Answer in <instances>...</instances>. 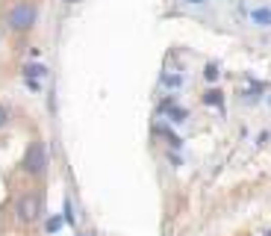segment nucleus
Masks as SVG:
<instances>
[{
  "instance_id": "obj_1",
  "label": "nucleus",
  "mask_w": 271,
  "mask_h": 236,
  "mask_svg": "<svg viewBox=\"0 0 271 236\" xmlns=\"http://www.w3.org/2000/svg\"><path fill=\"white\" fill-rule=\"evenodd\" d=\"M48 163H51L48 145H44L41 139H35V142H30V148H27V153H24V160H21V169L27 171L30 177H44Z\"/></svg>"
},
{
  "instance_id": "obj_2",
  "label": "nucleus",
  "mask_w": 271,
  "mask_h": 236,
  "mask_svg": "<svg viewBox=\"0 0 271 236\" xmlns=\"http://www.w3.org/2000/svg\"><path fill=\"white\" fill-rule=\"evenodd\" d=\"M35 21H38V9L33 3H15L9 9V15H6L9 30H15V33H30L35 27Z\"/></svg>"
},
{
  "instance_id": "obj_3",
  "label": "nucleus",
  "mask_w": 271,
  "mask_h": 236,
  "mask_svg": "<svg viewBox=\"0 0 271 236\" xmlns=\"http://www.w3.org/2000/svg\"><path fill=\"white\" fill-rule=\"evenodd\" d=\"M41 216V198L38 195H21L15 201V219L21 224H33Z\"/></svg>"
},
{
  "instance_id": "obj_4",
  "label": "nucleus",
  "mask_w": 271,
  "mask_h": 236,
  "mask_svg": "<svg viewBox=\"0 0 271 236\" xmlns=\"http://www.w3.org/2000/svg\"><path fill=\"white\" fill-rule=\"evenodd\" d=\"M251 24L259 30H271V6H256L251 9Z\"/></svg>"
},
{
  "instance_id": "obj_5",
  "label": "nucleus",
  "mask_w": 271,
  "mask_h": 236,
  "mask_svg": "<svg viewBox=\"0 0 271 236\" xmlns=\"http://www.w3.org/2000/svg\"><path fill=\"white\" fill-rule=\"evenodd\" d=\"M48 77V65L44 62H30V65H24V80L27 83H38V80H44Z\"/></svg>"
},
{
  "instance_id": "obj_6",
  "label": "nucleus",
  "mask_w": 271,
  "mask_h": 236,
  "mask_svg": "<svg viewBox=\"0 0 271 236\" xmlns=\"http://www.w3.org/2000/svg\"><path fill=\"white\" fill-rule=\"evenodd\" d=\"M159 83L168 86V89H180V86H186V71H168L159 77Z\"/></svg>"
},
{
  "instance_id": "obj_7",
  "label": "nucleus",
  "mask_w": 271,
  "mask_h": 236,
  "mask_svg": "<svg viewBox=\"0 0 271 236\" xmlns=\"http://www.w3.org/2000/svg\"><path fill=\"white\" fill-rule=\"evenodd\" d=\"M203 106H224V92H221V89H206V92H203Z\"/></svg>"
},
{
  "instance_id": "obj_8",
  "label": "nucleus",
  "mask_w": 271,
  "mask_h": 236,
  "mask_svg": "<svg viewBox=\"0 0 271 236\" xmlns=\"http://www.w3.org/2000/svg\"><path fill=\"white\" fill-rule=\"evenodd\" d=\"M262 92H265V83H254L248 92H242V95H245V101H259Z\"/></svg>"
},
{
  "instance_id": "obj_9",
  "label": "nucleus",
  "mask_w": 271,
  "mask_h": 236,
  "mask_svg": "<svg viewBox=\"0 0 271 236\" xmlns=\"http://www.w3.org/2000/svg\"><path fill=\"white\" fill-rule=\"evenodd\" d=\"M203 80H206V83L218 80V65H215V62H209V65L203 68Z\"/></svg>"
},
{
  "instance_id": "obj_10",
  "label": "nucleus",
  "mask_w": 271,
  "mask_h": 236,
  "mask_svg": "<svg viewBox=\"0 0 271 236\" xmlns=\"http://www.w3.org/2000/svg\"><path fill=\"white\" fill-rule=\"evenodd\" d=\"M9 121H12V112H9V109H6V106L0 103V130H3V127H6Z\"/></svg>"
},
{
  "instance_id": "obj_11",
  "label": "nucleus",
  "mask_w": 271,
  "mask_h": 236,
  "mask_svg": "<svg viewBox=\"0 0 271 236\" xmlns=\"http://www.w3.org/2000/svg\"><path fill=\"white\" fill-rule=\"evenodd\" d=\"M62 221H65V216H56V219H51V221H48V233H56Z\"/></svg>"
},
{
  "instance_id": "obj_12",
  "label": "nucleus",
  "mask_w": 271,
  "mask_h": 236,
  "mask_svg": "<svg viewBox=\"0 0 271 236\" xmlns=\"http://www.w3.org/2000/svg\"><path fill=\"white\" fill-rule=\"evenodd\" d=\"M162 130H165V127H162ZM165 133H168V130H165ZM168 142H171V148H180V145H183V142H180L174 133H168Z\"/></svg>"
},
{
  "instance_id": "obj_13",
  "label": "nucleus",
  "mask_w": 271,
  "mask_h": 236,
  "mask_svg": "<svg viewBox=\"0 0 271 236\" xmlns=\"http://www.w3.org/2000/svg\"><path fill=\"white\" fill-rule=\"evenodd\" d=\"M268 139H271V133H268V130H265V133H259V139H256V142H259V145H265Z\"/></svg>"
},
{
  "instance_id": "obj_14",
  "label": "nucleus",
  "mask_w": 271,
  "mask_h": 236,
  "mask_svg": "<svg viewBox=\"0 0 271 236\" xmlns=\"http://www.w3.org/2000/svg\"><path fill=\"white\" fill-rule=\"evenodd\" d=\"M186 3H192V6H201V3H206V0H186Z\"/></svg>"
},
{
  "instance_id": "obj_15",
  "label": "nucleus",
  "mask_w": 271,
  "mask_h": 236,
  "mask_svg": "<svg viewBox=\"0 0 271 236\" xmlns=\"http://www.w3.org/2000/svg\"><path fill=\"white\" fill-rule=\"evenodd\" d=\"M265 236H271V230H268V233H265Z\"/></svg>"
},
{
  "instance_id": "obj_16",
  "label": "nucleus",
  "mask_w": 271,
  "mask_h": 236,
  "mask_svg": "<svg viewBox=\"0 0 271 236\" xmlns=\"http://www.w3.org/2000/svg\"><path fill=\"white\" fill-rule=\"evenodd\" d=\"M68 3H74V0H68Z\"/></svg>"
},
{
  "instance_id": "obj_17",
  "label": "nucleus",
  "mask_w": 271,
  "mask_h": 236,
  "mask_svg": "<svg viewBox=\"0 0 271 236\" xmlns=\"http://www.w3.org/2000/svg\"><path fill=\"white\" fill-rule=\"evenodd\" d=\"M77 236H80V233H77Z\"/></svg>"
},
{
  "instance_id": "obj_18",
  "label": "nucleus",
  "mask_w": 271,
  "mask_h": 236,
  "mask_svg": "<svg viewBox=\"0 0 271 236\" xmlns=\"http://www.w3.org/2000/svg\"><path fill=\"white\" fill-rule=\"evenodd\" d=\"M268 103H271V101H268Z\"/></svg>"
}]
</instances>
